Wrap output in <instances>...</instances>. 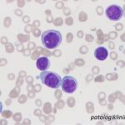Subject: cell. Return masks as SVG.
<instances>
[{"label": "cell", "mask_w": 125, "mask_h": 125, "mask_svg": "<svg viewBox=\"0 0 125 125\" xmlns=\"http://www.w3.org/2000/svg\"><path fill=\"white\" fill-rule=\"evenodd\" d=\"M41 41L46 48L54 49L61 44L62 41V36L61 33L58 30L49 29L42 34Z\"/></svg>", "instance_id": "cell-1"}, {"label": "cell", "mask_w": 125, "mask_h": 125, "mask_svg": "<svg viewBox=\"0 0 125 125\" xmlns=\"http://www.w3.org/2000/svg\"><path fill=\"white\" fill-rule=\"evenodd\" d=\"M39 78L43 84L51 88L58 89V88H59V87H61L62 78L59 76V74L54 72L47 71V70L42 71L39 75Z\"/></svg>", "instance_id": "cell-2"}, {"label": "cell", "mask_w": 125, "mask_h": 125, "mask_svg": "<svg viewBox=\"0 0 125 125\" xmlns=\"http://www.w3.org/2000/svg\"><path fill=\"white\" fill-rule=\"evenodd\" d=\"M62 89L63 92L72 94L75 92L78 88V81L72 76H64L62 79Z\"/></svg>", "instance_id": "cell-3"}, {"label": "cell", "mask_w": 125, "mask_h": 125, "mask_svg": "<svg viewBox=\"0 0 125 125\" xmlns=\"http://www.w3.org/2000/svg\"><path fill=\"white\" fill-rule=\"evenodd\" d=\"M106 16L112 21H118L124 16V9L118 5H110L106 9Z\"/></svg>", "instance_id": "cell-4"}, {"label": "cell", "mask_w": 125, "mask_h": 125, "mask_svg": "<svg viewBox=\"0 0 125 125\" xmlns=\"http://www.w3.org/2000/svg\"><path fill=\"white\" fill-rule=\"evenodd\" d=\"M36 66L38 69L41 71H45L50 67V61L47 57H40L36 61Z\"/></svg>", "instance_id": "cell-5"}, {"label": "cell", "mask_w": 125, "mask_h": 125, "mask_svg": "<svg viewBox=\"0 0 125 125\" xmlns=\"http://www.w3.org/2000/svg\"><path fill=\"white\" fill-rule=\"evenodd\" d=\"M94 56L99 61H104L108 56V51L104 47H98L94 51Z\"/></svg>", "instance_id": "cell-6"}]
</instances>
